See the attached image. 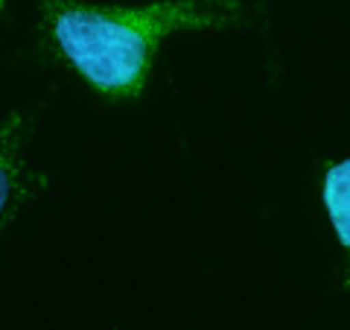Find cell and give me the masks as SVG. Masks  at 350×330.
Segmentation results:
<instances>
[{"label": "cell", "mask_w": 350, "mask_h": 330, "mask_svg": "<svg viewBox=\"0 0 350 330\" xmlns=\"http://www.w3.org/2000/svg\"><path fill=\"white\" fill-rule=\"evenodd\" d=\"M36 123L38 108H15L0 120V234L47 187V175L32 170L27 161V144Z\"/></svg>", "instance_id": "cell-2"}, {"label": "cell", "mask_w": 350, "mask_h": 330, "mask_svg": "<svg viewBox=\"0 0 350 330\" xmlns=\"http://www.w3.org/2000/svg\"><path fill=\"white\" fill-rule=\"evenodd\" d=\"M321 205L330 219L333 237L345 255L342 287L350 292V155L327 161L321 173Z\"/></svg>", "instance_id": "cell-3"}, {"label": "cell", "mask_w": 350, "mask_h": 330, "mask_svg": "<svg viewBox=\"0 0 350 330\" xmlns=\"http://www.w3.org/2000/svg\"><path fill=\"white\" fill-rule=\"evenodd\" d=\"M3 9H6V0H0V15H3Z\"/></svg>", "instance_id": "cell-4"}, {"label": "cell", "mask_w": 350, "mask_h": 330, "mask_svg": "<svg viewBox=\"0 0 350 330\" xmlns=\"http://www.w3.org/2000/svg\"><path fill=\"white\" fill-rule=\"evenodd\" d=\"M41 50L108 103L146 91L158 50L172 32L248 27L243 0H158L114 6L91 0H36Z\"/></svg>", "instance_id": "cell-1"}]
</instances>
